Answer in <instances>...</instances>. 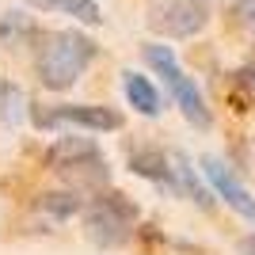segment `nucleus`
Returning a JSON list of instances; mask_svg holds the SVG:
<instances>
[{"label":"nucleus","instance_id":"1","mask_svg":"<svg viewBox=\"0 0 255 255\" xmlns=\"http://www.w3.org/2000/svg\"><path fill=\"white\" fill-rule=\"evenodd\" d=\"M99 46L80 31H53L42 34V46L34 53V76L38 84L50 88V92H65L80 80L88 65L96 61Z\"/></svg>","mask_w":255,"mask_h":255},{"label":"nucleus","instance_id":"2","mask_svg":"<svg viewBox=\"0 0 255 255\" xmlns=\"http://www.w3.org/2000/svg\"><path fill=\"white\" fill-rule=\"evenodd\" d=\"M46 168H53L76 194L88 191H107L111 183V168L107 156L99 152V145L92 137H61L46 149Z\"/></svg>","mask_w":255,"mask_h":255},{"label":"nucleus","instance_id":"3","mask_svg":"<svg viewBox=\"0 0 255 255\" xmlns=\"http://www.w3.org/2000/svg\"><path fill=\"white\" fill-rule=\"evenodd\" d=\"M137 202L122 191H99V198L84 206V229L99 248H122L137 229Z\"/></svg>","mask_w":255,"mask_h":255},{"label":"nucleus","instance_id":"4","mask_svg":"<svg viewBox=\"0 0 255 255\" xmlns=\"http://www.w3.org/2000/svg\"><path fill=\"white\" fill-rule=\"evenodd\" d=\"M145 61H149V69H152L156 76H164V84H168L175 107L187 115V122H191V126H198V129H210V122H213V118H210V107H206L198 84H194L191 76L183 73V65L175 61L171 46H145Z\"/></svg>","mask_w":255,"mask_h":255},{"label":"nucleus","instance_id":"5","mask_svg":"<svg viewBox=\"0 0 255 255\" xmlns=\"http://www.w3.org/2000/svg\"><path fill=\"white\" fill-rule=\"evenodd\" d=\"M210 23L206 0H149V27L168 38H194Z\"/></svg>","mask_w":255,"mask_h":255},{"label":"nucleus","instance_id":"6","mask_svg":"<svg viewBox=\"0 0 255 255\" xmlns=\"http://www.w3.org/2000/svg\"><path fill=\"white\" fill-rule=\"evenodd\" d=\"M38 129H57V126H80L92 133H107V129L122 126V115L111 107H96V103H65V107H34L31 111Z\"/></svg>","mask_w":255,"mask_h":255},{"label":"nucleus","instance_id":"7","mask_svg":"<svg viewBox=\"0 0 255 255\" xmlns=\"http://www.w3.org/2000/svg\"><path fill=\"white\" fill-rule=\"evenodd\" d=\"M198 168H202V175L210 179V187L217 191V198H225L240 217H248V221L255 225V194L233 175V168H229L225 160H217V156H202Z\"/></svg>","mask_w":255,"mask_h":255},{"label":"nucleus","instance_id":"8","mask_svg":"<svg viewBox=\"0 0 255 255\" xmlns=\"http://www.w3.org/2000/svg\"><path fill=\"white\" fill-rule=\"evenodd\" d=\"M31 8L50 11V15H69V19H80L84 27H99L103 23V11H99L96 0H27Z\"/></svg>","mask_w":255,"mask_h":255},{"label":"nucleus","instance_id":"9","mask_svg":"<svg viewBox=\"0 0 255 255\" xmlns=\"http://www.w3.org/2000/svg\"><path fill=\"white\" fill-rule=\"evenodd\" d=\"M129 168L137 171V175H145V179L160 183V187H171V160H168V152L149 149V145L129 149Z\"/></svg>","mask_w":255,"mask_h":255},{"label":"nucleus","instance_id":"10","mask_svg":"<svg viewBox=\"0 0 255 255\" xmlns=\"http://www.w3.org/2000/svg\"><path fill=\"white\" fill-rule=\"evenodd\" d=\"M168 160H171V191H183V194H191L198 206H210V194L198 183V171L191 168V160L183 156V152H171Z\"/></svg>","mask_w":255,"mask_h":255},{"label":"nucleus","instance_id":"11","mask_svg":"<svg viewBox=\"0 0 255 255\" xmlns=\"http://www.w3.org/2000/svg\"><path fill=\"white\" fill-rule=\"evenodd\" d=\"M122 88H126V99L129 107H137L141 115H160V96H156V88H152L149 76H141V73H122Z\"/></svg>","mask_w":255,"mask_h":255},{"label":"nucleus","instance_id":"12","mask_svg":"<svg viewBox=\"0 0 255 255\" xmlns=\"http://www.w3.org/2000/svg\"><path fill=\"white\" fill-rule=\"evenodd\" d=\"M38 210L50 213V217H57V221H65V217H73V213L84 210V198L76 191H57V194H42L38 198Z\"/></svg>","mask_w":255,"mask_h":255},{"label":"nucleus","instance_id":"13","mask_svg":"<svg viewBox=\"0 0 255 255\" xmlns=\"http://www.w3.org/2000/svg\"><path fill=\"white\" fill-rule=\"evenodd\" d=\"M23 107H27V99H23L19 84H11V80L0 76V122H15L23 115Z\"/></svg>","mask_w":255,"mask_h":255},{"label":"nucleus","instance_id":"14","mask_svg":"<svg viewBox=\"0 0 255 255\" xmlns=\"http://www.w3.org/2000/svg\"><path fill=\"white\" fill-rule=\"evenodd\" d=\"M34 34V23H27V19H19V15H15V11H8V15H4V19H0V38H4V42H19V38H31Z\"/></svg>","mask_w":255,"mask_h":255},{"label":"nucleus","instance_id":"15","mask_svg":"<svg viewBox=\"0 0 255 255\" xmlns=\"http://www.w3.org/2000/svg\"><path fill=\"white\" fill-rule=\"evenodd\" d=\"M233 23L244 31H255V0H233Z\"/></svg>","mask_w":255,"mask_h":255},{"label":"nucleus","instance_id":"16","mask_svg":"<svg viewBox=\"0 0 255 255\" xmlns=\"http://www.w3.org/2000/svg\"><path fill=\"white\" fill-rule=\"evenodd\" d=\"M244 255H255V240H248V244H244Z\"/></svg>","mask_w":255,"mask_h":255}]
</instances>
